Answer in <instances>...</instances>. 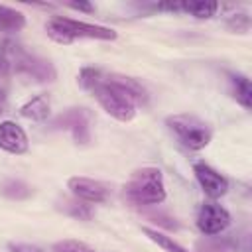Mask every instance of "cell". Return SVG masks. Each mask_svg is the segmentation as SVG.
Segmentation results:
<instances>
[{
    "label": "cell",
    "instance_id": "30bf717a",
    "mask_svg": "<svg viewBox=\"0 0 252 252\" xmlns=\"http://www.w3.org/2000/svg\"><path fill=\"white\" fill-rule=\"evenodd\" d=\"M28 146H30L28 136L16 122H12V120L0 122V150L20 156V154L28 152Z\"/></svg>",
    "mask_w": 252,
    "mask_h": 252
},
{
    "label": "cell",
    "instance_id": "277c9868",
    "mask_svg": "<svg viewBox=\"0 0 252 252\" xmlns=\"http://www.w3.org/2000/svg\"><path fill=\"white\" fill-rule=\"evenodd\" d=\"M6 53V59L10 63V69H14L20 75H26L37 83H51L57 77V71L53 67L51 61L28 53L26 49H22L20 45H10L8 49H2Z\"/></svg>",
    "mask_w": 252,
    "mask_h": 252
},
{
    "label": "cell",
    "instance_id": "6da1fadb",
    "mask_svg": "<svg viewBox=\"0 0 252 252\" xmlns=\"http://www.w3.org/2000/svg\"><path fill=\"white\" fill-rule=\"evenodd\" d=\"M79 85L93 93L106 114L120 122H130L136 116V106L144 98V89L130 77H104L98 69H83Z\"/></svg>",
    "mask_w": 252,
    "mask_h": 252
},
{
    "label": "cell",
    "instance_id": "ac0fdd59",
    "mask_svg": "<svg viewBox=\"0 0 252 252\" xmlns=\"http://www.w3.org/2000/svg\"><path fill=\"white\" fill-rule=\"evenodd\" d=\"M2 193L6 197H12V199H22V197H28L32 191L26 183L22 181H8L4 187H2Z\"/></svg>",
    "mask_w": 252,
    "mask_h": 252
},
{
    "label": "cell",
    "instance_id": "8992f818",
    "mask_svg": "<svg viewBox=\"0 0 252 252\" xmlns=\"http://www.w3.org/2000/svg\"><path fill=\"white\" fill-rule=\"evenodd\" d=\"M230 224V215L224 207L217 205V203H205L201 205L199 213H197V228L205 234V236H215L220 234L222 230H226Z\"/></svg>",
    "mask_w": 252,
    "mask_h": 252
},
{
    "label": "cell",
    "instance_id": "7a4b0ae2",
    "mask_svg": "<svg viewBox=\"0 0 252 252\" xmlns=\"http://www.w3.org/2000/svg\"><path fill=\"white\" fill-rule=\"evenodd\" d=\"M47 35L63 45H69L77 39H98V41H112L116 39V32L104 26H96V24H87L81 20H73V18H65V16H53L47 26Z\"/></svg>",
    "mask_w": 252,
    "mask_h": 252
},
{
    "label": "cell",
    "instance_id": "44dd1931",
    "mask_svg": "<svg viewBox=\"0 0 252 252\" xmlns=\"http://www.w3.org/2000/svg\"><path fill=\"white\" fill-rule=\"evenodd\" d=\"M67 6L73 8V10H79V12H87V14H93L94 12V6L93 4H87V2H69Z\"/></svg>",
    "mask_w": 252,
    "mask_h": 252
},
{
    "label": "cell",
    "instance_id": "ba28073f",
    "mask_svg": "<svg viewBox=\"0 0 252 252\" xmlns=\"http://www.w3.org/2000/svg\"><path fill=\"white\" fill-rule=\"evenodd\" d=\"M67 187L73 193V197L85 203H104L110 195V187L106 183L93 179V177H83V175L69 177Z\"/></svg>",
    "mask_w": 252,
    "mask_h": 252
},
{
    "label": "cell",
    "instance_id": "5b68a950",
    "mask_svg": "<svg viewBox=\"0 0 252 252\" xmlns=\"http://www.w3.org/2000/svg\"><path fill=\"white\" fill-rule=\"evenodd\" d=\"M167 126L177 136V140L189 150H203L213 138L209 124L193 114H173L167 118Z\"/></svg>",
    "mask_w": 252,
    "mask_h": 252
},
{
    "label": "cell",
    "instance_id": "52a82bcc",
    "mask_svg": "<svg viewBox=\"0 0 252 252\" xmlns=\"http://www.w3.org/2000/svg\"><path fill=\"white\" fill-rule=\"evenodd\" d=\"M55 126L69 130L77 144H87L91 140V112L87 108H69L55 120Z\"/></svg>",
    "mask_w": 252,
    "mask_h": 252
},
{
    "label": "cell",
    "instance_id": "5bb4252c",
    "mask_svg": "<svg viewBox=\"0 0 252 252\" xmlns=\"http://www.w3.org/2000/svg\"><path fill=\"white\" fill-rule=\"evenodd\" d=\"M26 26V16L10 6L0 4V30L2 32H20Z\"/></svg>",
    "mask_w": 252,
    "mask_h": 252
},
{
    "label": "cell",
    "instance_id": "8fae6325",
    "mask_svg": "<svg viewBox=\"0 0 252 252\" xmlns=\"http://www.w3.org/2000/svg\"><path fill=\"white\" fill-rule=\"evenodd\" d=\"M161 8H169V10H181L193 18L199 20H207L213 18L219 10L217 2H209V0H199V2H181V4H163Z\"/></svg>",
    "mask_w": 252,
    "mask_h": 252
},
{
    "label": "cell",
    "instance_id": "3957f363",
    "mask_svg": "<svg viewBox=\"0 0 252 252\" xmlns=\"http://www.w3.org/2000/svg\"><path fill=\"white\" fill-rule=\"evenodd\" d=\"M126 199L138 207L159 205L165 201V183L158 167H142L132 173L130 181L124 187Z\"/></svg>",
    "mask_w": 252,
    "mask_h": 252
},
{
    "label": "cell",
    "instance_id": "e0dca14e",
    "mask_svg": "<svg viewBox=\"0 0 252 252\" xmlns=\"http://www.w3.org/2000/svg\"><path fill=\"white\" fill-rule=\"evenodd\" d=\"M51 252H94V248H91L89 244L81 242V240H73V238H65L59 240L51 246Z\"/></svg>",
    "mask_w": 252,
    "mask_h": 252
},
{
    "label": "cell",
    "instance_id": "9c48e42d",
    "mask_svg": "<svg viewBox=\"0 0 252 252\" xmlns=\"http://www.w3.org/2000/svg\"><path fill=\"white\" fill-rule=\"evenodd\" d=\"M193 173L201 185V189L211 197V199H219L228 191V181L224 175H220L217 169H213L211 165L199 161L193 165Z\"/></svg>",
    "mask_w": 252,
    "mask_h": 252
},
{
    "label": "cell",
    "instance_id": "7c38bea8",
    "mask_svg": "<svg viewBox=\"0 0 252 252\" xmlns=\"http://www.w3.org/2000/svg\"><path fill=\"white\" fill-rule=\"evenodd\" d=\"M20 114L28 120H33V122L47 120V116H49V98L45 94H37V96L30 98L26 104H22Z\"/></svg>",
    "mask_w": 252,
    "mask_h": 252
},
{
    "label": "cell",
    "instance_id": "9a60e30c",
    "mask_svg": "<svg viewBox=\"0 0 252 252\" xmlns=\"http://www.w3.org/2000/svg\"><path fill=\"white\" fill-rule=\"evenodd\" d=\"M142 232H144L152 242H156L159 248H163L165 252H189V250L183 248L179 242H175L171 236H167V234H163V232H159V230H156V228H148V226H144Z\"/></svg>",
    "mask_w": 252,
    "mask_h": 252
},
{
    "label": "cell",
    "instance_id": "7402d4cb",
    "mask_svg": "<svg viewBox=\"0 0 252 252\" xmlns=\"http://www.w3.org/2000/svg\"><path fill=\"white\" fill-rule=\"evenodd\" d=\"M10 69V63H8V59H6V53L0 49V73H6Z\"/></svg>",
    "mask_w": 252,
    "mask_h": 252
},
{
    "label": "cell",
    "instance_id": "d6986e66",
    "mask_svg": "<svg viewBox=\"0 0 252 252\" xmlns=\"http://www.w3.org/2000/svg\"><path fill=\"white\" fill-rule=\"evenodd\" d=\"M197 248L201 252H234V248L228 246V242H220V240H199Z\"/></svg>",
    "mask_w": 252,
    "mask_h": 252
},
{
    "label": "cell",
    "instance_id": "4fadbf2b",
    "mask_svg": "<svg viewBox=\"0 0 252 252\" xmlns=\"http://www.w3.org/2000/svg\"><path fill=\"white\" fill-rule=\"evenodd\" d=\"M230 85H232V96L236 98V102L248 110L252 106V87H250L248 77L230 75Z\"/></svg>",
    "mask_w": 252,
    "mask_h": 252
},
{
    "label": "cell",
    "instance_id": "603a6c76",
    "mask_svg": "<svg viewBox=\"0 0 252 252\" xmlns=\"http://www.w3.org/2000/svg\"><path fill=\"white\" fill-rule=\"evenodd\" d=\"M6 106H8V96H6V91L0 87V114L6 110Z\"/></svg>",
    "mask_w": 252,
    "mask_h": 252
},
{
    "label": "cell",
    "instance_id": "2e32d148",
    "mask_svg": "<svg viewBox=\"0 0 252 252\" xmlns=\"http://www.w3.org/2000/svg\"><path fill=\"white\" fill-rule=\"evenodd\" d=\"M61 211H63L65 215L73 217V219H79V220H89V219H93V209H91V205L85 203V201H81V199H77V197L71 199V201H63Z\"/></svg>",
    "mask_w": 252,
    "mask_h": 252
},
{
    "label": "cell",
    "instance_id": "ffe728a7",
    "mask_svg": "<svg viewBox=\"0 0 252 252\" xmlns=\"http://www.w3.org/2000/svg\"><path fill=\"white\" fill-rule=\"evenodd\" d=\"M10 252H41V248L33 246V244H24V242H12L10 244Z\"/></svg>",
    "mask_w": 252,
    "mask_h": 252
}]
</instances>
